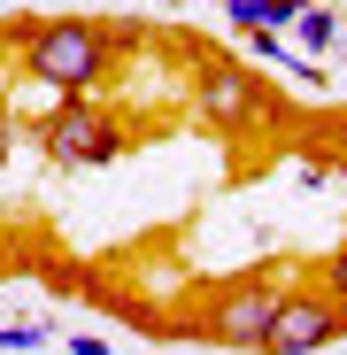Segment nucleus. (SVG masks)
<instances>
[{
    "mask_svg": "<svg viewBox=\"0 0 347 355\" xmlns=\"http://www.w3.org/2000/svg\"><path fill=\"white\" fill-rule=\"evenodd\" d=\"M270 309H278V293L231 286V293H216V302H208V332L231 340V347H263V340H270Z\"/></svg>",
    "mask_w": 347,
    "mask_h": 355,
    "instance_id": "5",
    "label": "nucleus"
},
{
    "mask_svg": "<svg viewBox=\"0 0 347 355\" xmlns=\"http://www.w3.org/2000/svg\"><path fill=\"white\" fill-rule=\"evenodd\" d=\"M46 340H54V324H0V347H8V355H31Z\"/></svg>",
    "mask_w": 347,
    "mask_h": 355,
    "instance_id": "8",
    "label": "nucleus"
},
{
    "mask_svg": "<svg viewBox=\"0 0 347 355\" xmlns=\"http://www.w3.org/2000/svg\"><path fill=\"white\" fill-rule=\"evenodd\" d=\"M0 8H8V0H0Z\"/></svg>",
    "mask_w": 347,
    "mask_h": 355,
    "instance_id": "12",
    "label": "nucleus"
},
{
    "mask_svg": "<svg viewBox=\"0 0 347 355\" xmlns=\"http://www.w3.org/2000/svg\"><path fill=\"white\" fill-rule=\"evenodd\" d=\"M309 8V0H224V24L247 31V24H270V31H294V16Z\"/></svg>",
    "mask_w": 347,
    "mask_h": 355,
    "instance_id": "6",
    "label": "nucleus"
},
{
    "mask_svg": "<svg viewBox=\"0 0 347 355\" xmlns=\"http://www.w3.org/2000/svg\"><path fill=\"white\" fill-rule=\"evenodd\" d=\"M339 332H347V302H332V293H278L263 355H317Z\"/></svg>",
    "mask_w": 347,
    "mask_h": 355,
    "instance_id": "2",
    "label": "nucleus"
},
{
    "mask_svg": "<svg viewBox=\"0 0 347 355\" xmlns=\"http://www.w3.org/2000/svg\"><path fill=\"white\" fill-rule=\"evenodd\" d=\"M231 355H263V347H231Z\"/></svg>",
    "mask_w": 347,
    "mask_h": 355,
    "instance_id": "11",
    "label": "nucleus"
},
{
    "mask_svg": "<svg viewBox=\"0 0 347 355\" xmlns=\"http://www.w3.org/2000/svg\"><path fill=\"white\" fill-rule=\"evenodd\" d=\"M294 31H301V54H332V39H339V16L309 0V8L294 16Z\"/></svg>",
    "mask_w": 347,
    "mask_h": 355,
    "instance_id": "7",
    "label": "nucleus"
},
{
    "mask_svg": "<svg viewBox=\"0 0 347 355\" xmlns=\"http://www.w3.org/2000/svg\"><path fill=\"white\" fill-rule=\"evenodd\" d=\"M324 286H332V302H347V248L332 255V270H324Z\"/></svg>",
    "mask_w": 347,
    "mask_h": 355,
    "instance_id": "9",
    "label": "nucleus"
},
{
    "mask_svg": "<svg viewBox=\"0 0 347 355\" xmlns=\"http://www.w3.org/2000/svg\"><path fill=\"white\" fill-rule=\"evenodd\" d=\"M201 116H208L216 132H255L263 116H270V101H263L255 70H240V62H208V70H201Z\"/></svg>",
    "mask_w": 347,
    "mask_h": 355,
    "instance_id": "3",
    "label": "nucleus"
},
{
    "mask_svg": "<svg viewBox=\"0 0 347 355\" xmlns=\"http://www.w3.org/2000/svg\"><path fill=\"white\" fill-rule=\"evenodd\" d=\"M116 124L108 116H85L78 108V93H62V108H54V124H46V155L54 162H78V170H100V162H116Z\"/></svg>",
    "mask_w": 347,
    "mask_h": 355,
    "instance_id": "4",
    "label": "nucleus"
},
{
    "mask_svg": "<svg viewBox=\"0 0 347 355\" xmlns=\"http://www.w3.org/2000/svg\"><path fill=\"white\" fill-rule=\"evenodd\" d=\"M0 155H8V147H0Z\"/></svg>",
    "mask_w": 347,
    "mask_h": 355,
    "instance_id": "13",
    "label": "nucleus"
},
{
    "mask_svg": "<svg viewBox=\"0 0 347 355\" xmlns=\"http://www.w3.org/2000/svg\"><path fill=\"white\" fill-rule=\"evenodd\" d=\"M62 355H116V347H108V340H70Z\"/></svg>",
    "mask_w": 347,
    "mask_h": 355,
    "instance_id": "10",
    "label": "nucleus"
},
{
    "mask_svg": "<svg viewBox=\"0 0 347 355\" xmlns=\"http://www.w3.org/2000/svg\"><path fill=\"white\" fill-rule=\"evenodd\" d=\"M24 70H31L39 85H54V93H93V85L108 78V39H100L93 24H46V31H31V46H24Z\"/></svg>",
    "mask_w": 347,
    "mask_h": 355,
    "instance_id": "1",
    "label": "nucleus"
}]
</instances>
